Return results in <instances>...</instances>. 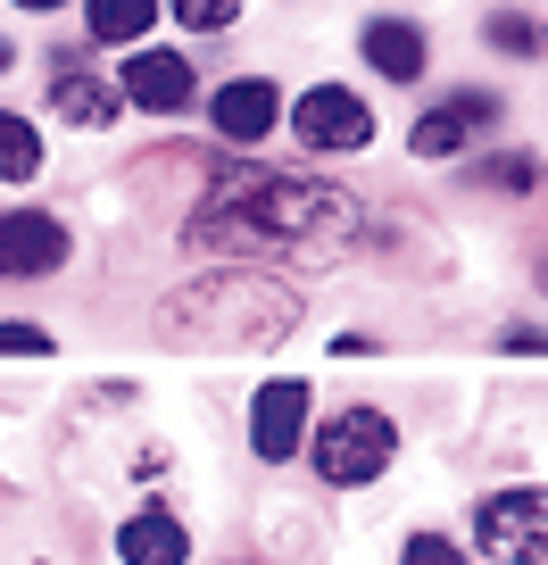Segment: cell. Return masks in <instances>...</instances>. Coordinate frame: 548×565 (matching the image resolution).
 <instances>
[{
	"label": "cell",
	"instance_id": "cell-19",
	"mask_svg": "<svg viewBox=\"0 0 548 565\" xmlns=\"http://www.w3.org/2000/svg\"><path fill=\"white\" fill-rule=\"evenodd\" d=\"M399 565H465V548H458V541H441V532H416Z\"/></svg>",
	"mask_w": 548,
	"mask_h": 565
},
{
	"label": "cell",
	"instance_id": "cell-10",
	"mask_svg": "<svg viewBox=\"0 0 548 565\" xmlns=\"http://www.w3.org/2000/svg\"><path fill=\"white\" fill-rule=\"evenodd\" d=\"M482 125H498V100H491V92H458L449 108L416 117V134H407V141H416V159H458Z\"/></svg>",
	"mask_w": 548,
	"mask_h": 565
},
{
	"label": "cell",
	"instance_id": "cell-5",
	"mask_svg": "<svg viewBox=\"0 0 548 565\" xmlns=\"http://www.w3.org/2000/svg\"><path fill=\"white\" fill-rule=\"evenodd\" d=\"M474 541L491 565H540L548 557V499L540 491H491L474 508Z\"/></svg>",
	"mask_w": 548,
	"mask_h": 565
},
{
	"label": "cell",
	"instance_id": "cell-1",
	"mask_svg": "<svg viewBox=\"0 0 548 565\" xmlns=\"http://www.w3.org/2000/svg\"><path fill=\"white\" fill-rule=\"evenodd\" d=\"M192 249H225V258L258 266V258H341L366 242V209L341 183H308V175H216V192L192 209L183 225Z\"/></svg>",
	"mask_w": 548,
	"mask_h": 565
},
{
	"label": "cell",
	"instance_id": "cell-8",
	"mask_svg": "<svg viewBox=\"0 0 548 565\" xmlns=\"http://www.w3.org/2000/svg\"><path fill=\"white\" fill-rule=\"evenodd\" d=\"M51 266H67V225L42 209H9L0 216V275L25 282V275H51Z\"/></svg>",
	"mask_w": 548,
	"mask_h": 565
},
{
	"label": "cell",
	"instance_id": "cell-20",
	"mask_svg": "<svg viewBox=\"0 0 548 565\" xmlns=\"http://www.w3.org/2000/svg\"><path fill=\"white\" fill-rule=\"evenodd\" d=\"M491 183H515V192H531V159H491Z\"/></svg>",
	"mask_w": 548,
	"mask_h": 565
},
{
	"label": "cell",
	"instance_id": "cell-12",
	"mask_svg": "<svg viewBox=\"0 0 548 565\" xmlns=\"http://www.w3.org/2000/svg\"><path fill=\"white\" fill-rule=\"evenodd\" d=\"M117 565H192V532L166 508H142L117 524Z\"/></svg>",
	"mask_w": 548,
	"mask_h": 565
},
{
	"label": "cell",
	"instance_id": "cell-16",
	"mask_svg": "<svg viewBox=\"0 0 548 565\" xmlns=\"http://www.w3.org/2000/svg\"><path fill=\"white\" fill-rule=\"evenodd\" d=\"M159 9H175L183 34H225V25L241 18V0H159Z\"/></svg>",
	"mask_w": 548,
	"mask_h": 565
},
{
	"label": "cell",
	"instance_id": "cell-17",
	"mask_svg": "<svg viewBox=\"0 0 548 565\" xmlns=\"http://www.w3.org/2000/svg\"><path fill=\"white\" fill-rule=\"evenodd\" d=\"M491 51L531 58V51H540V25H531V18H507V9H498V18H491Z\"/></svg>",
	"mask_w": 548,
	"mask_h": 565
},
{
	"label": "cell",
	"instance_id": "cell-3",
	"mask_svg": "<svg viewBox=\"0 0 548 565\" xmlns=\"http://www.w3.org/2000/svg\"><path fill=\"white\" fill-rule=\"evenodd\" d=\"M390 458H399V424H390L383 407H341V416L316 433V475L333 482V491L374 482Z\"/></svg>",
	"mask_w": 548,
	"mask_h": 565
},
{
	"label": "cell",
	"instance_id": "cell-2",
	"mask_svg": "<svg viewBox=\"0 0 548 565\" xmlns=\"http://www.w3.org/2000/svg\"><path fill=\"white\" fill-rule=\"evenodd\" d=\"M300 317H308V300L283 275H266V266H216V275L166 291L150 333L166 350H192V358H258V350H283L300 333Z\"/></svg>",
	"mask_w": 548,
	"mask_h": 565
},
{
	"label": "cell",
	"instance_id": "cell-6",
	"mask_svg": "<svg viewBox=\"0 0 548 565\" xmlns=\"http://www.w3.org/2000/svg\"><path fill=\"white\" fill-rule=\"evenodd\" d=\"M300 441H308V383L300 374L258 383V399H249V449L266 466H283V458H300Z\"/></svg>",
	"mask_w": 548,
	"mask_h": 565
},
{
	"label": "cell",
	"instance_id": "cell-7",
	"mask_svg": "<svg viewBox=\"0 0 548 565\" xmlns=\"http://www.w3.org/2000/svg\"><path fill=\"white\" fill-rule=\"evenodd\" d=\"M192 92H200V75H192V58H183V51H133V58H125V75H117V100L125 108H150V117H183Z\"/></svg>",
	"mask_w": 548,
	"mask_h": 565
},
{
	"label": "cell",
	"instance_id": "cell-18",
	"mask_svg": "<svg viewBox=\"0 0 548 565\" xmlns=\"http://www.w3.org/2000/svg\"><path fill=\"white\" fill-rule=\"evenodd\" d=\"M58 341L42 333V324H0V358H51Z\"/></svg>",
	"mask_w": 548,
	"mask_h": 565
},
{
	"label": "cell",
	"instance_id": "cell-21",
	"mask_svg": "<svg viewBox=\"0 0 548 565\" xmlns=\"http://www.w3.org/2000/svg\"><path fill=\"white\" fill-rule=\"evenodd\" d=\"M18 9H42V18H51V9H67V0H18Z\"/></svg>",
	"mask_w": 548,
	"mask_h": 565
},
{
	"label": "cell",
	"instance_id": "cell-9",
	"mask_svg": "<svg viewBox=\"0 0 548 565\" xmlns=\"http://www.w3.org/2000/svg\"><path fill=\"white\" fill-rule=\"evenodd\" d=\"M208 117H216V134H225V141H241V150H249V141H266L275 125H283V92L266 84V75H233V84L208 100Z\"/></svg>",
	"mask_w": 548,
	"mask_h": 565
},
{
	"label": "cell",
	"instance_id": "cell-22",
	"mask_svg": "<svg viewBox=\"0 0 548 565\" xmlns=\"http://www.w3.org/2000/svg\"><path fill=\"white\" fill-rule=\"evenodd\" d=\"M0 75H9V42H0Z\"/></svg>",
	"mask_w": 548,
	"mask_h": 565
},
{
	"label": "cell",
	"instance_id": "cell-4",
	"mask_svg": "<svg viewBox=\"0 0 548 565\" xmlns=\"http://www.w3.org/2000/svg\"><path fill=\"white\" fill-rule=\"evenodd\" d=\"M291 134H300V150H316V159H350V150L374 141V100H357L350 84H308L300 100H291Z\"/></svg>",
	"mask_w": 548,
	"mask_h": 565
},
{
	"label": "cell",
	"instance_id": "cell-15",
	"mask_svg": "<svg viewBox=\"0 0 548 565\" xmlns=\"http://www.w3.org/2000/svg\"><path fill=\"white\" fill-rule=\"evenodd\" d=\"M34 175H42V134L0 108V183H34Z\"/></svg>",
	"mask_w": 548,
	"mask_h": 565
},
{
	"label": "cell",
	"instance_id": "cell-14",
	"mask_svg": "<svg viewBox=\"0 0 548 565\" xmlns=\"http://www.w3.org/2000/svg\"><path fill=\"white\" fill-rule=\"evenodd\" d=\"M84 25H92L100 51H133L159 25V0H84Z\"/></svg>",
	"mask_w": 548,
	"mask_h": 565
},
{
	"label": "cell",
	"instance_id": "cell-11",
	"mask_svg": "<svg viewBox=\"0 0 548 565\" xmlns=\"http://www.w3.org/2000/svg\"><path fill=\"white\" fill-rule=\"evenodd\" d=\"M357 51H366V67L383 75V84H416L425 58H432V42H425V25H416V18H366Z\"/></svg>",
	"mask_w": 548,
	"mask_h": 565
},
{
	"label": "cell",
	"instance_id": "cell-13",
	"mask_svg": "<svg viewBox=\"0 0 548 565\" xmlns=\"http://www.w3.org/2000/svg\"><path fill=\"white\" fill-rule=\"evenodd\" d=\"M51 108L67 125H84V134H108V125L125 117V100H117V84H100V75H84V67H67L51 84Z\"/></svg>",
	"mask_w": 548,
	"mask_h": 565
}]
</instances>
